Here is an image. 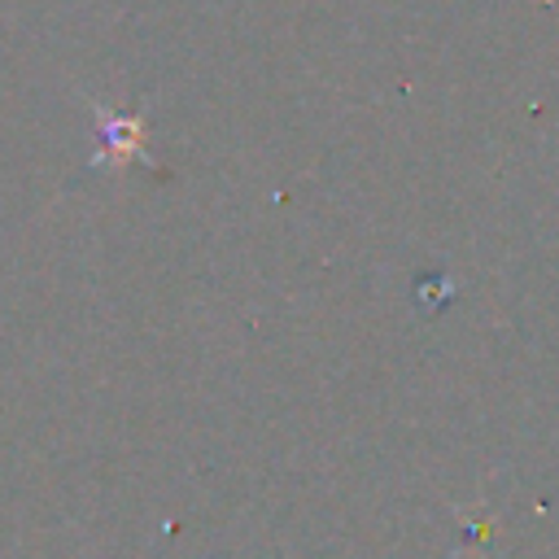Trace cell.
Returning <instances> with one entry per match:
<instances>
[{
    "label": "cell",
    "instance_id": "obj_1",
    "mask_svg": "<svg viewBox=\"0 0 559 559\" xmlns=\"http://www.w3.org/2000/svg\"><path fill=\"white\" fill-rule=\"evenodd\" d=\"M92 114H96L100 135H105L96 162L127 166V162L144 157V144H140V135H144V118H140V114H118V109H109V105H100V100H92Z\"/></svg>",
    "mask_w": 559,
    "mask_h": 559
}]
</instances>
